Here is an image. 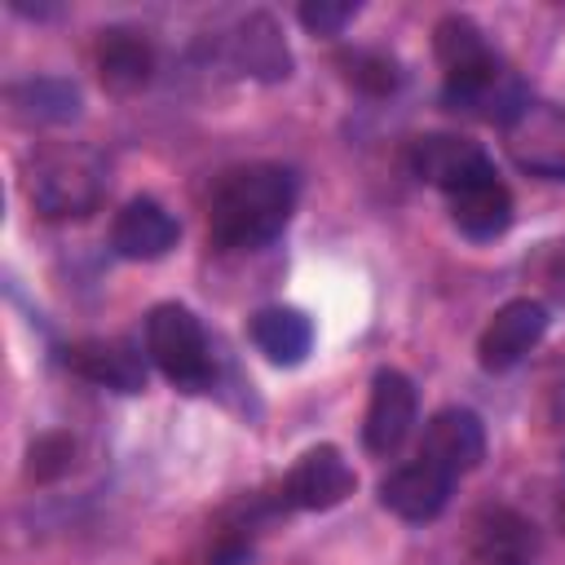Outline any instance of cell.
<instances>
[{"mask_svg": "<svg viewBox=\"0 0 565 565\" xmlns=\"http://www.w3.org/2000/svg\"><path fill=\"white\" fill-rule=\"evenodd\" d=\"M358 477L349 468V459L335 450V446H313L296 459V468L287 472L282 481V494L291 508H305V512H327L335 503H344L353 494Z\"/></svg>", "mask_w": 565, "mask_h": 565, "instance_id": "cell-7", "label": "cell"}, {"mask_svg": "<svg viewBox=\"0 0 565 565\" xmlns=\"http://www.w3.org/2000/svg\"><path fill=\"white\" fill-rule=\"evenodd\" d=\"M247 561H252L247 543H221L216 556H212V565H247Z\"/></svg>", "mask_w": 565, "mask_h": 565, "instance_id": "cell-23", "label": "cell"}, {"mask_svg": "<svg viewBox=\"0 0 565 565\" xmlns=\"http://www.w3.org/2000/svg\"><path fill=\"white\" fill-rule=\"evenodd\" d=\"M419 459H428L433 468L463 477L486 459V428L468 406H446L424 424V441H419Z\"/></svg>", "mask_w": 565, "mask_h": 565, "instance_id": "cell-9", "label": "cell"}, {"mask_svg": "<svg viewBox=\"0 0 565 565\" xmlns=\"http://www.w3.org/2000/svg\"><path fill=\"white\" fill-rule=\"evenodd\" d=\"M543 331H547V309H543V300H534V296L508 300V305L486 322V331H481V340H477V358H481L486 371H508V366H516V362L543 340Z\"/></svg>", "mask_w": 565, "mask_h": 565, "instance_id": "cell-6", "label": "cell"}, {"mask_svg": "<svg viewBox=\"0 0 565 565\" xmlns=\"http://www.w3.org/2000/svg\"><path fill=\"white\" fill-rule=\"evenodd\" d=\"M177 243V221L163 203L154 199H128L119 212H115V225H110V247L124 256V260H159L168 256Z\"/></svg>", "mask_w": 565, "mask_h": 565, "instance_id": "cell-12", "label": "cell"}, {"mask_svg": "<svg viewBox=\"0 0 565 565\" xmlns=\"http://www.w3.org/2000/svg\"><path fill=\"white\" fill-rule=\"evenodd\" d=\"M154 71V49L128 31V26H110L97 40V75L110 93H137Z\"/></svg>", "mask_w": 565, "mask_h": 565, "instance_id": "cell-15", "label": "cell"}, {"mask_svg": "<svg viewBox=\"0 0 565 565\" xmlns=\"http://www.w3.org/2000/svg\"><path fill=\"white\" fill-rule=\"evenodd\" d=\"M508 154L547 181H565V110L552 102H525L508 124Z\"/></svg>", "mask_w": 565, "mask_h": 565, "instance_id": "cell-4", "label": "cell"}, {"mask_svg": "<svg viewBox=\"0 0 565 565\" xmlns=\"http://www.w3.org/2000/svg\"><path fill=\"white\" fill-rule=\"evenodd\" d=\"M252 340L256 349L278 362V366H296L309 358L313 349V322L300 313V309H287V305H269L252 318Z\"/></svg>", "mask_w": 565, "mask_h": 565, "instance_id": "cell-16", "label": "cell"}, {"mask_svg": "<svg viewBox=\"0 0 565 565\" xmlns=\"http://www.w3.org/2000/svg\"><path fill=\"white\" fill-rule=\"evenodd\" d=\"M450 221H455L468 238H477V243L499 238V234L512 225V194H508V185L499 181V172L459 185V190L450 194Z\"/></svg>", "mask_w": 565, "mask_h": 565, "instance_id": "cell-14", "label": "cell"}, {"mask_svg": "<svg viewBox=\"0 0 565 565\" xmlns=\"http://www.w3.org/2000/svg\"><path fill=\"white\" fill-rule=\"evenodd\" d=\"M433 49H437V62H441L446 79L468 75V71L494 62V53H490L481 26H477L472 18H463V13H450V18L437 22V31H433Z\"/></svg>", "mask_w": 565, "mask_h": 565, "instance_id": "cell-18", "label": "cell"}, {"mask_svg": "<svg viewBox=\"0 0 565 565\" xmlns=\"http://www.w3.org/2000/svg\"><path fill=\"white\" fill-rule=\"evenodd\" d=\"M411 172L446 194H455L459 185L477 181V177H490L494 163L486 159V150L477 141H463V137H450V132H428V137H415L411 146Z\"/></svg>", "mask_w": 565, "mask_h": 565, "instance_id": "cell-8", "label": "cell"}, {"mask_svg": "<svg viewBox=\"0 0 565 565\" xmlns=\"http://www.w3.org/2000/svg\"><path fill=\"white\" fill-rule=\"evenodd\" d=\"M106 168L84 146H49L26 163V199L49 221L88 216L102 199Z\"/></svg>", "mask_w": 565, "mask_h": 565, "instance_id": "cell-2", "label": "cell"}, {"mask_svg": "<svg viewBox=\"0 0 565 565\" xmlns=\"http://www.w3.org/2000/svg\"><path fill=\"white\" fill-rule=\"evenodd\" d=\"M230 57L243 75H256V79H287L291 75V49L278 31V22L269 13H247L234 35H230Z\"/></svg>", "mask_w": 565, "mask_h": 565, "instance_id": "cell-13", "label": "cell"}, {"mask_svg": "<svg viewBox=\"0 0 565 565\" xmlns=\"http://www.w3.org/2000/svg\"><path fill=\"white\" fill-rule=\"evenodd\" d=\"M71 455H75V441L66 433H44L31 441V455H26V472L35 481H53L71 468Z\"/></svg>", "mask_w": 565, "mask_h": 565, "instance_id": "cell-21", "label": "cell"}, {"mask_svg": "<svg viewBox=\"0 0 565 565\" xmlns=\"http://www.w3.org/2000/svg\"><path fill=\"white\" fill-rule=\"evenodd\" d=\"M66 366L79 380L115 388V393H141L146 388V353H137V344L115 340V335L110 340L93 335V340L66 344Z\"/></svg>", "mask_w": 565, "mask_h": 565, "instance_id": "cell-10", "label": "cell"}, {"mask_svg": "<svg viewBox=\"0 0 565 565\" xmlns=\"http://www.w3.org/2000/svg\"><path fill=\"white\" fill-rule=\"evenodd\" d=\"M472 543L490 565H525L534 552V525L508 508H490L472 525Z\"/></svg>", "mask_w": 565, "mask_h": 565, "instance_id": "cell-17", "label": "cell"}, {"mask_svg": "<svg viewBox=\"0 0 565 565\" xmlns=\"http://www.w3.org/2000/svg\"><path fill=\"white\" fill-rule=\"evenodd\" d=\"M344 75H349V84H358L362 93H375V97H384V93H393L402 84L397 62L388 53H371V49L349 53L344 57Z\"/></svg>", "mask_w": 565, "mask_h": 565, "instance_id": "cell-20", "label": "cell"}, {"mask_svg": "<svg viewBox=\"0 0 565 565\" xmlns=\"http://www.w3.org/2000/svg\"><path fill=\"white\" fill-rule=\"evenodd\" d=\"M415 411H419V397H415V384L393 371V366H380L375 380H371V397H366V419H362V441L371 455H393L411 428H415Z\"/></svg>", "mask_w": 565, "mask_h": 565, "instance_id": "cell-5", "label": "cell"}, {"mask_svg": "<svg viewBox=\"0 0 565 565\" xmlns=\"http://www.w3.org/2000/svg\"><path fill=\"white\" fill-rule=\"evenodd\" d=\"M353 13H358V4H349V0H309V4H300V22L313 35H340L353 22Z\"/></svg>", "mask_w": 565, "mask_h": 565, "instance_id": "cell-22", "label": "cell"}, {"mask_svg": "<svg viewBox=\"0 0 565 565\" xmlns=\"http://www.w3.org/2000/svg\"><path fill=\"white\" fill-rule=\"evenodd\" d=\"M146 358L159 366V375L185 393H199L212 384V353L199 318L185 305H154L146 318Z\"/></svg>", "mask_w": 565, "mask_h": 565, "instance_id": "cell-3", "label": "cell"}, {"mask_svg": "<svg viewBox=\"0 0 565 565\" xmlns=\"http://www.w3.org/2000/svg\"><path fill=\"white\" fill-rule=\"evenodd\" d=\"M296 207V177L278 163H247L225 172L207 207V238L221 252H252L282 234Z\"/></svg>", "mask_w": 565, "mask_h": 565, "instance_id": "cell-1", "label": "cell"}, {"mask_svg": "<svg viewBox=\"0 0 565 565\" xmlns=\"http://www.w3.org/2000/svg\"><path fill=\"white\" fill-rule=\"evenodd\" d=\"M450 486H455L450 472L433 468L428 459H411V463L393 468V472L380 481V503H384L393 516H402V521H433V516L446 508Z\"/></svg>", "mask_w": 565, "mask_h": 565, "instance_id": "cell-11", "label": "cell"}, {"mask_svg": "<svg viewBox=\"0 0 565 565\" xmlns=\"http://www.w3.org/2000/svg\"><path fill=\"white\" fill-rule=\"evenodd\" d=\"M13 102L22 106V115L44 119V124H66L79 115V88L71 79H57V75H40V79L18 84Z\"/></svg>", "mask_w": 565, "mask_h": 565, "instance_id": "cell-19", "label": "cell"}]
</instances>
